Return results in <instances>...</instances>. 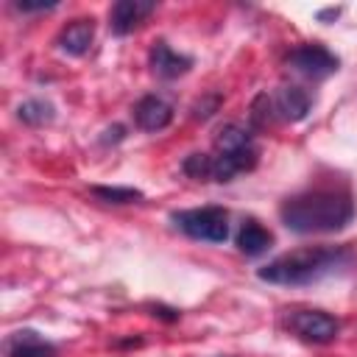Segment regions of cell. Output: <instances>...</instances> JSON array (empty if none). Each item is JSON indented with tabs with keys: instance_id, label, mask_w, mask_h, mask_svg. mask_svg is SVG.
Listing matches in <instances>:
<instances>
[{
	"instance_id": "cell-1",
	"label": "cell",
	"mask_w": 357,
	"mask_h": 357,
	"mask_svg": "<svg viewBox=\"0 0 357 357\" xmlns=\"http://www.w3.org/2000/svg\"><path fill=\"white\" fill-rule=\"evenodd\" d=\"M279 218L296 234H329L346 229L354 220V201L349 190L315 187L284 198Z\"/></svg>"
},
{
	"instance_id": "cell-2",
	"label": "cell",
	"mask_w": 357,
	"mask_h": 357,
	"mask_svg": "<svg viewBox=\"0 0 357 357\" xmlns=\"http://www.w3.org/2000/svg\"><path fill=\"white\" fill-rule=\"evenodd\" d=\"M354 262V254L349 245H307L287 251L262 268H257V276L268 284H312L326 276H335L346 271Z\"/></svg>"
},
{
	"instance_id": "cell-3",
	"label": "cell",
	"mask_w": 357,
	"mask_h": 357,
	"mask_svg": "<svg viewBox=\"0 0 357 357\" xmlns=\"http://www.w3.org/2000/svg\"><path fill=\"white\" fill-rule=\"evenodd\" d=\"M257 162H259V148H257L248 128L229 123L218 131L215 156H212V165H215L212 181H231L237 173L254 170Z\"/></svg>"
},
{
	"instance_id": "cell-4",
	"label": "cell",
	"mask_w": 357,
	"mask_h": 357,
	"mask_svg": "<svg viewBox=\"0 0 357 357\" xmlns=\"http://www.w3.org/2000/svg\"><path fill=\"white\" fill-rule=\"evenodd\" d=\"M170 220L178 231L201 243H223L229 237V212L223 206L181 209V212H173Z\"/></svg>"
},
{
	"instance_id": "cell-5",
	"label": "cell",
	"mask_w": 357,
	"mask_h": 357,
	"mask_svg": "<svg viewBox=\"0 0 357 357\" xmlns=\"http://www.w3.org/2000/svg\"><path fill=\"white\" fill-rule=\"evenodd\" d=\"M287 329H290V335H296L304 343L324 346L337 337L340 321L324 310H293L287 315Z\"/></svg>"
},
{
	"instance_id": "cell-6",
	"label": "cell",
	"mask_w": 357,
	"mask_h": 357,
	"mask_svg": "<svg viewBox=\"0 0 357 357\" xmlns=\"http://www.w3.org/2000/svg\"><path fill=\"white\" fill-rule=\"evenodd\" d=\"M287 67L296 70L298 75L304 78H312V81H324L329 75H335L340 70V59L324 47V45H298L296 50H290L287 56Z\"/></svg>"
},
{
	"instance_id": "cell-7",
	"label": "cell",
	"mask_w": 357,
	"mask_h": 357,
	"mask_svg": "<svg viewBox=\"0 0 357 357\" xmlns=\"http://www.w3.org/2000/svg\"><path fill=\"white\" fill-rule=\"evenodd\" d=\"M153 11H156L153 0H117L109 11V28H112V33L126 36L134 28H139Z\"/></svg>"
},
{
	"instance_id": "cell-8",
	"label": "cell",
	"mask_w": 357,
	"mask_h": 357,
	"mask_svg": "<svg viewBox=\"0 0 357 357\" xmlns=\"http://www.w3.org/2000/svg\"><path fill=\"white\" fill-rule=\"evenodd\" d=\"M148 64H151L153 75L170 81V78H178V75L190 73L192 56H184V53L173 50L165 39H159V42H153V47H151V53H148Z\"/></svg>"
},
{
	"instance_id": "cell-9",
	"label": "cell",
	"mask_w": 357,
	"mask_h": 357,
	"mask_svg": "<svg viewBox=\"0 0 357 357\" xmlns=\"http://www.w3.org/2000/svg\"><path fill=\"white\" fill-rule=\"evenodd\" d=\"M273 109H276V114H279L282 120L298 123V120H304V117L310 114V109H312V95H310L304 86H298V84H284V86H279L276 95H273Z\"/></svg>"
},
{
	"instance_id": "cell-10",
	"label": "cell",
	"mask_w": 357,
	"mask_h": 357,
	"mask_svg": "<svg viewBox=\"0 0 357 357\" xmlns=\"http://www.w3.org/2000/svg\"><path fill=\"white\" fill-rule=\"evenodd\" d=\"M134 123L142 131H162L173 123V106L159 95H145L134 106Z\"/></svg>"
},
{
	"instance_id": "cell-11",
	"label": "cell",
	"mask_w": 357,
	"mask_h": 357,
	"mask_svg": "<svg viewBox=\"0 0 357 357\" xmlns=\"http://www.w3.org/2000/svg\"><path fill=\"white\" fill-rule=\"evenodd\" d=\"M56 346L33 329H20L6 340V357H56Z\"/></svg>"
},
{
	"instance_id": "cell-12",
	"label": "cell",
	"mask_w": 357,
	"mask_h": 357,
	"mask_svg": "<svg viewBox=\"0 0 357 357\" xmlns=\"http://www.w3.org/2000/svg\"><path fill=\"white\" fill-rule=\"evenodd\" d=\"M92 39H95V22L92 20H73L61 28L56 45L67 56H84L92 47Z\"/></svg>"
},
{
	"instance_id": "cell-13",
	"label": "cell",
	"mask_w": 357,
	"mask_h": 357,
	"mask_svg": "<svg viewBox=\"0 0 357 357\" xmlns=\"http://www.w3.org/2000/svg\"><path fill=\"white\" fill-rule=\"evenodd\" d=\"M234 243H237V251H240V254H245V257H262V254L271 248L273 234H271L259 220L248 218V220H243V226H240Z\"/></svg>"
},
{
	"instance_id": "cell-14",
	"label": "cell",
	"mask_w": 357,
	"mask_h": 357,
	"mask_svg": "<svg viewBox=\"0 0 357 357\" xmlns=\"http://www.w3.org/2000/svg\"><path fill=\"white\" fill-rule=\"evenodd\" d=\"M17 117L25 126H45V123H53L56 106L50 100H45V98H31V100L17 106Z\"/></svg>"
},
{
	"instance_id": "cell-15",
	"label": "cell",
	"mask_w": 357,
	"mask_h": 357,
	"mask_svg": "<svg viewBox=\"0 0 357 357\" xmlns=\"http://www.w3.org/2000/svg\"><path fill=\"white\" fill-rule=\"evenodd\" d=\"M181 170L190 178H195V181H206V178H212L215 165H212V156L209 153H190V156H184Z\"/></svg>"
},
{
	"instance_id": "cell-16",
	"label": "cell",
	"mask_w": 357,
	"mask_h": 357,
	"mask_svg": "<svg viewBox=\"0 0 357 357\" xmlns=\"http://www.w3.org/2000/svg\"><path fill=\"white\" fill-rule=\"evenodd\" d=\"M92 195H98L106 204H134L142 201V192L134 187H92Z\"/></svg>"
},
{
	"instance_id": "cell-17",
	"label": "cell",
	"mask_w": 357,
	"mask_h": 357,
	"mask_svg": "<svg viewBox=\"0 0 357 357\" xmlns=\"http://www.w3.org/2000/svg\"><path fill=\"white\" fill-rule=\"evenodd\" d=\"M273 98H268V95H259L257 100H254V106H251V120H254V126L257 128H265L271 120H273Z\"/></svg>"
},
{
	"instance_id": "cell-18",
	"label": "cell",
	"mask_w": 357,
	"mask_h": 357,
	"mask_svg": "<svg viewBox=\"0 0 357 357\" xmlns=\"http://www.w3.org/2000/svg\"><path fill=\"white\" fill-rule=\"evenodd\" d=\"M218 106H220V95H209L206 100H198L192 106V117L195 120H206V117H212L218 112Z\"/></svg>"
},
{
	"instance_id": "cell-19",
	"label": "cell",
	"mask_w": 357,
	"mask_h": 357,
	"mask_svg": "<svg viewBox=\"0 0 357 357\" xmlns=\"http://www.w3.org/2000/svg\"><path fill=\"white\" fill-rule=\"evenodd\" d=\"M59 3L56 0H50V3H22V0H17L14 3V8L17 11H22V14H33V11H50V8H56Z\"/></svg>"
},
{
	"instance_id": "cell-20",
	"label": "cell",
	"mask_w": 357,
	"mask_h": 357,
	"mask_svg": "<svg viewBox=\"0 0 357 357\" xmlns=\"http://www.w3.org/2000/svg\"><path fill=\"white\" fill-rule=\"evenodd\" d=\"M123 137H126V128L114 123L112 128H106V131H103V137H100V142H103V145H109V142H120Z\"/></svg>"
},
{
	"instance_id": "cell-21",
	"label": "cell",
	"mask_w": 357,
	"mask_h": 357,
	"mask_svg": "<svg viewBox=\"0 0 357 357\" xmlns=\"http://www.w3.org/2000/svg\"><path fill=\"white\" fill-rule=\"evenodd\" d=\"M151 315L153 318H165V321H178V310H170V307H162V304H156V307H151Z\"/></svg>"
},
{
	"instance_id": "cell-22",
	"label": "cell",
	"mask_w": 357,
	"mask_h": 357,
	"mask_svg": "<svg viewBox=\"0 0 357 357\" xmlns=\"http://www.w3.org/2000/svg\"><path fill=\"white\" fill-rule=\"evenodd\" d=\"M340 14V8H324V11H318V20H335Z\"/></svg>"
}]
</instances>
